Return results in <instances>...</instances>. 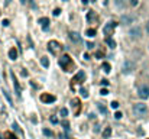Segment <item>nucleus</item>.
Masks as SVG:
<instances>
[{
	"label": "nucleus",
	"instance_id": "nucleus-1",
	"mask_svg": "<svg viewBox=\"0 0 149 139\" xmlns=\"http://www.w3.org/2000/svg\"><path fill=\"white\" fill-rule=\"evenodd\" d=\"M133 113L136 118H146L148 116V106L145 103H135L133 104Z\"/></svg>",
	"mask_w": 149,
	"mask_h": 139
},
{
	"label": "nucleus",
	"instance_id": "nucleus-2",
	"mask_svg": "<svg viewBox=\"0 0 149 139\" xmlns=\"http://www.w3.org/2000/svg\"><path fill=\"white\" fill-rule=\"evenodd\" d=\"M59 65H61V68L64 70V71H71L70 68L74 65V62H73V59H71V57H70V55L64 54V55L59 58Z\"/></svg>",
	"mask_w": 149,
	"mask_h": 139
},
{
	"label": "nucleus",
	"instance_id": "nucleus-3",
	"mask_svg": "<svg viewBox=\"0 0 149 139\" xmlns=\"http://www.w3.org/2000/svg\"><path fill=\"white\" fill-rule=\"evenodd\" d=\"M61 43L59 42H57V41H49V43H48V49H49V52L52 54V55H58V52L61 51Z\"/></svg>",
	"mask_w": 149,
	"mask_h": 139
},
{
	"label": "nucleus",
	"instance_id": "nucleus-4",
	"mask_svg": "<svg viewBox=\"0 0 149 139\" xmlns=\"http://www.w3.org/2000/svg\"><path fill=\"white\" fill-rule=\"evenodd\" d=\"M117 26V23L116 22H110V23H107V26L104 28V33H106V39H109L112 35H113V31H114V28Z\"/></svg>",
	"mask_w": 149,
	"mask_h": 139
},
{
	"label": "nucleus",
	"instance_id": "nucleus-5",
	"mask_svg": "<svg viewBox=\"0 0 149 139\" xmlns=\"http://www.w3.org/2000/svg\"><path fill=\"white\" fill-rule=\"evenodd\" d=\"M138 96H139L142 100L149 99V87H148V86H142V87H139V90H138Z\"/></svg>",
	"mask_w": 149,
	"mask_h": 139
},
{
	"label": "nucleus",
	"instance_id": "nucleus-6",
	"mask_svg": "<svg viewBox=\"0 0 149 139\" xmlns=\"http://www.w3.org/2000/svg\"><path fill=\"white\" fill-rule=\"evenodd\" d=\"M57 100V97L55 96H52V94H47V93H44V94H41V102H44V103H54Z\"/></svg>",
	"mask_w": 149,
	"mask_h": 139
},
{
	"label": "nucleus",
	"instance_id": "nucleus-7",
	"mask_svg": "<svg viewBox=\"0 0 149 139\" xmlns=\"http://www.w3.org/2000/svg\"><path fill=\"white\" fill-rule=\"evenodd\" d=\"M133 70H135V62H132V61H126L124 62V65H123V73L124 74L132 73Z\"/></svg>",
	"mask_w": 149,
	"mask_h": 139
},
{
	"label": "nucleus",
	"instance_id": "nucleus-8",
	"mask_svg": "<svg viewBox=\"0 0 149 139\" xmlns=\"http://www.w3.org/2000/svg\"><path fill=\"white\" fill-rule=\"evenodd\" d=\"M129 35H130L133 39H139V38L142 36V31H140V28L135 26V28H130V31H129Z\"/></svg>",
	"mask_w": 149,
	"mask_h": 139
},
{
	"label": "nucleus",
	"instance_id": "nucleus-9",
	"mask_svg": "<svg viewBox=\"0 0 149 139\" xmlns=\"http://www.w3.org/2000/svg\"><path fill=\"white\" fill-rule=\"evenodd\" d=\"M133 20H135V16H132V15H123L120 17V22L123 25H129V23H132Z\"/></svg>",
	"mask_w": 149,
	"mask_h": 139
},
{
	"label": "nucleus",
	"instance_id": "nucleus-10",
	"mask_svg": "<svg viewBox=\"0 0 149 139\" xmlns=\"http://www.w3.org/2000/svg\"><path fill=\"white\" fill-rule=\"evenodd\" d=\"M84 78H86V74H84V71H80V73L75 74V77L71 81L73 83H81V81H84Z\"/></svg>",
	"mask_w": 149,
	"mask_h": 139
},
{
	"label": "nucleus",
	"instance_id": "nucleus-11",
	"mask_svg": "<svg viewBox=\"0 0 149 139\" xmlns=\"http://www.w3.org/2000/svg\"><path fill=\"white\" fill-rule=\"evenodd\" d=\"M71 104L74 106V114H78L80 113V109H81V104H80V99H73L71 100Z\"/></svg>",
	"mask_w": 149,
	"mask_h": 139
},
{
	"label": "nucleus",
	"instance_id": "nucleus-12",
	"mask_svg": "<svg viewBox=\"0 0 149 139\" xmlns=\"http://www.w3.org/2000/svg\"><path fill=\"white\" fill-rule=\"evenodd\" d=\"M70 39H71L73 42H75V43H80V42H81V36H80V33H77V32H70Z\"/></svg>",
	"mask_w": 149,
	"mask_h": 139
},
{
	"label": "nucleus",
	"instance_id": "nucleus-13",
	"mask_svg": "<svg viewBox=\"0 0 149 139\" xmlns=\"http://www.w3.org/2000/svg\"><path fill=\"white\" fill-rule=\"evenodd\" d=\"M38 22L41 23V26L44 28V31H47V29H48V25H49V19H48V17H41Z\"/></svg>",
	"mask_w": 149,
	"mask_h": 139
},
{
	"label": "nucleus",
	"instance_id": "nucleus-14",
	"mask_svg": "<svg viewBox=\"0 0 149 139\" xmlns=\"http://www.w3.org/2000/svg\"><path fill=\"white\" fill-rule=\"evenodd\" d=\"M12 78H13V86H15V88H16V94L20 96V91H22V90H20V86H19V83H17V80L15 78L13 74H12Z\"/></svg>",
	"mask_w": 149,
	"mask_h": 139
},
{
	"label": "nucleus",
	"instance_id": "nucleus-15",
	"mask_svg": "<svg viewBox=\"0 0 149 139\" xmlns=\"http://www.w3.org/2000/svg\"><path fill=\"white\" fill-rule=\"evenodd\" d=\"M9 58L13 59V61L17 59V51H16L15 48H10V49H9Z\"/></svg>",
	"mask_w": 149,
	"mask_h": 139
},
{
	"label": "nucleus",
	"instance_id": "nucleus-16",
	"mask_svg": "<svg viewBox=\"0 0 149 139\" xmlns=\"http://www.w3.org/2000/svg\"><path fill=\"white\" fill-rule=\"evenodd\" d=\"M97 109L100 110V113H103V114H107V109H106V106H104L103 103H97Z\"/></svg>",
	"mask_w": 149,
	"mask_h": 139
},
{
	"label": "nucleus",
	"instance_id": "nucleus-17",
	"mask_svg": "<svg viewBox=\"0 0 149 139\" xmlns=\"http://www.w3.org/2000/svg\"><path fill=\"white\" fill-rule=\"evenodd\" d=\"M101 68H103V71H104V73H107V74H109V73H110V70H112V65H110L109 62H104V64L101 65Z\"/></svg>",
	"mask_w": 149,
	"mask_h": 139
},
{
	"label": "nucleus",
	"instance_id": "nucleus-18",
	"mask_svg": "<svg viewBox=\"0 0 149 139\" xmlns=\"http://www.w3.org/2000/svg\"><path fill=\"white\" fill-rule=\"evenodd\" d=\"M110 135H112V129H110V128H106L104 132H103V138L107 139V138H110Z\"/></svg>",
	"mask_w": 149,
	"mask_h": 139
},
{
	"label": "nucleus",
	"instance_id": "nucleus-19",
	"mask_svg": "<svg viewBox=\"0 0 149 139\" xmlns=\"http://www.w3.org/2000/svg\"><path fill=\"white\" fill-rule=\"evenodd\" d=\"M41 64L44 65L45 68H48V67H49V59H48L47 57H42V58H41Z\"/></svg>",
	"mask_w": 149,
	"mask_h": 139
},
{
	"label": "nucleus",
	"instance_id": "nucleus-20",
	"mask_svg": "<svg viewBox=\"0 0 149 139\" xmlns=\"http://www.w3.org/2000/svg\"><path fill=\"white\" fill-rule=\"evenodd\" d=\"M3 94H5V97L7 99V102H9V104H13V100H12V97H10V94L7 93V90H3Z\"/></svg>",
	"mask_w": 149,
	"mask_h": 139
},
{
	"label": "nucleus",
	"instance_id": "nucleus-21",
	"mask_svg": "<svg viewBox=\"0 0 149 139\" xmlns=\"http://www.w3.org/2000/svg\"><path fill=\"white\" fill-rule=\"evenodd\" d=\"M86 33H87V36H90V38H94V36L97 35V32H96V29H88V31H87Z\"/></svg>",
	"mask_w": 149,
	"mask_h": 139
},
{
	"label": "nucleus",
	"instance_id": "nucleus-22",
	"mask_svg": "<svg viewBox=\"0 0 149 139\" xmlns=\"http://www.w3.org/2000/svg\"><path fill=\"white\" fill-rule=\"evenodd\" d=\"M80 93H81V96H82L84 99H87V97H88V91H87L86 88H84V87H82V88L80 90Z\"/></svg>",
	"mask_w": 149,
	"mask_h": 139
},
{
	"label": "nucleus",
	"instance_id": "nucleus-23",
	"mask_svg": "<svg viewBox=\"0 0 149 139\" xmlns=\"http://www.w3.org/2000/svg\"><path fill=\"white\" fill-rule=\"evenodd\" d=\"M67 116H68V110L65 107H62L61 109V118H67Z\"/></svg>",
	"mask_w": 149,
	"mask_h": 139
},
{
	"label": "nucleus",
	"instance_id": "nucleus-24",
	"mask_svg": "<svg viewBox=\"0 0 149 139\" xmlns=\"http://www.w3.org/2000/svg\"><path fill=\"white\" fill-rule=\"evenodd\" d=\"M5 138H7V139H17L12 132H6V133H5Z\"/></svg>",
	"mask_w": 149,
	"mask_h": 139
},
{
	"label": "nucleus",
	"instance_id": "nucleus-25",
	"mask_svg": "<svg viewBox=\"0 0 149 139\" xmlns=\"http://www.w3.org/2000/svg\"><path fill=\"white\" fill-rule=\"evenodd\" d=\"M106 41H107L109 42V45H110V48H114V46H116V42L112 39V38H109V39H106Z\"/></svg>",
	"mask_w": 149,
	"mask_h": 139
},
{
	"label": "nucleus",
	"instance_id": "nucleus-26",
	"mask_svg": "<svg viewBox=\"0 0 149 139\" xmlns=\"http://www.w3.org/2000/svg\"><path fill=\"white\" fill-rule=\"evenodd\" d=\"M122 116H123V114H122L120 112H116V113H114V119L119 120V119H122Z\"/></svg>",
	"mask_w": 149,
	"mask_h": 139
},
{
	"label": "nucleus",
	"instance_id": "nucleus-27",
	"mask_svg": "<svg viewBox=\"0 0 149 139\" xmlns=\"http://www.w3.org/2000/svg\"><path fill=\"white\" fill-rule=\"evenodd\" d=\"M44 135H45V136H52V132H51L49 129H44Z\"/></svg>",
	"mask_w": 149,
	"mask_h": 139
},
{
	"label": "nucleus",
	"instance_id": "nucleus-28",
	"mask_svg": "<svg viewBox=\"0 0 149 139\" xmlns=\"http://www.w3.org/2000/svg\"><path fill=\"white\" fill-rule=\"evenodd\" d=\"M100 94H101V96H107V94H109V91H107V90H106V88H101V91H100Z\"/></svg>",
	"mask_w": 149,
	"mask_h": 139
},
{
	"label": "nucleus",
	"instance_id": "nucleus-29",
	"mask_svg": "<svg viewBox=\"0 0 149 139\" xmlns=\"http://www.w3.org/2000/svg\"><path fill=\"white\" fill-rule=\"evenodd\" d=\"M93 17H94V12H90V13H88V16H87V19L91 22V20H93Z\"/></svg>",
	"mask_w": 149,
	"mask_h": 139
},
{
	"label": "nucleus",
	"instance_id": "nucleus-30",
	"mask_svg": "<svg viewBox=\"0 0 149 139\" xmlns=\"http://www.w3.org/2000/svg\"><path fill=\"white\" fill-rule=\"evenodd\" d=\"M110 106H112L113 109H117V107H119V103H117V102H112V103H110Z\"/></svg>",
	"mask_w": 149,
	"mask_h": 139
},
{
	"label": "nucleus",
	"instance_id": "nucleus-31",
	"mask_svg": "<svg viewBox=\"0 0 149 139\" xmlns=\"http://www.w3.org/2000/svg\"><path fill=\"white\" fill-rule=\"evenodd\" d=\"M87 48H88V49H93V48H94V43H93V42H88V43H87Z\"/></svg>",
	"mask_w": 149,
	"mask_h": 139
},
{
	"label": "nucleus",
	"instance_id": "nucleus-32",
	"mask_svg": "<svg viewBox=\"0 0 149 139\" xmlns=\"http://www.w3.org/2000/svg\"><path fill=\"white\" fill-rule=\"evenodd\" d=\"M51 122H52V123H58V119L55 118V116H52V118H51Z\"/></svg>",
	"mask_w": 149,
	"mask_h": 139
},
{
	"label": "nucleus",
	"instance_id": "nucleus-33",
	"mask_svg": "<svg viewBox=\"0 0 149 139\" xmlns=\"http://www.w3.org/2000/svg\"><path fill=\"white\" fill-rule=\"evenodd\" d=\"M138 3H139V2H138V0H130V5H132V6H136Z\"/></svg>",
	"mask_w": 149,
	"mask_h": 139
},
{
	"label": "nucleus",
	"instance_id": "nucleus-34",
	"mask_svg": "<svg viewBox=\"0 0 149 139\" xmlns=\"http://www.w3.org/2000/svg\"><path fill=\"white\" fill-rule=\"evenodd\" d=\"M9 23H10V22H9L7 19H5V20H3V26H9Z\"/></svg>",
	"mask_w": 149,
	"mask_h": 139
},
{
	"label": "nucleus",
	"instance_id": "nucleus-35",
	"mask_svg": "<svg viewBox=\"0 0 149 139\" xmlns=\"http://www.w3.org/2000/svg\"><path fill=\"white\" fill-rule=\"evenodd\" d=\"M59 13H61V10H59V9H55V10H54V15H55V16H58Z\"/></svg>",
	"mask_w": 149,
	"mask_h": 139
},
{
	"label": "nucleus",
	"instance_id": "nucleus-36",
	"mask_svg": "<svg viewBox=\"0 0 149 139\" xmlns=\"http://www.w3.org/2000/svg\"><path fill=\"white\" fill-rule=\"evenodd\" d=\"M101 84H103V86H109V81H107V80H101Z\"/></svg>",
	"mask_w": 149,
	"mask_h": 139
},
{
	"label": "nucleus",
	"instance_id": "nucleus-37",
	"mask_svg": "<svg viewBox=\"0 0 149 139\" xmlns=\"http://www.w3.org/2000/svg\"><path fill=\"white\" fill-rule=\"evenodd\" d=\"M101 57H103V52H97L96 54V58H101Z\"/></svg>",
	"mask_w": 149,
	"mask_h": 139
},
{
	"label": "nucleus",
	"instance_id": "nucleus-38",
	"mask_svg": "<svg viewBox=\"0 0 149 139\" xmlns=\"http://www.w3.org/2000/svg\"><path fill=\"white\" fill-rule=\"evenodd\" d=\"M81 2H82L84 5H87V3H88V0H81Z\"/></svg>",
	"mask_w": 149,
	"mask_h": 139
},
{
	"label": "nucleus",
	"instance_id": "nucleus-39",
	"mask_svg": "<svg viewBox=\"0 0 149 139\" xmlns=\"http://www.w3.org/2000/svg\"><path fill=\"white\" fill-rule=\"evenodd\" d=\"M146 31H148V33H149V22H148V25H146Z\"/></svg>",
	"mask_w": 149,
	"mask_h": 139
},
{
	"label": "nucleus",
	"instance_id": "nucleus-40",
	"mask_svg": "<svg viewBox=\"0 0 149 139\" xmlns=\"http://www.w3.org/2000/svg\"><path fill=\"white\" fill-rule=\"evenodd\" d=\"M20 3H22V5H25V3H26V0H20Z\"/></svg>",
	"mask_w": 149,
	"mask_h": 139
},
{
	"label": "nucleus",
	"instance_id": "nucleus-41",
	"mask_svg": "<svg viewBox=\"0 0 149 139\" xmlns=\"http://www.w3.org/2000/svg\"><path fill=\"white\" fill-rule=\"evenodd\" d=\"M9 3H10V0H6V3H5V5H6V6H7V5H9Z\"/></svg>",
	"mask_w": 149,
	"mask_h": 139
},
{
	"label": "nucleus",
	"instance_id": "nucleus-42",
	"mask_svg": "<svg viewBox=\"0 0 149 139\" xmlns=\"http://www.w3.org/2000/svg\"><path fill=\"white\" fill-rule=\"evenodd\" d=\"M0 139H3V138H2V135H0Z\"/></svg>",
	"mask_w": 149,
	"mask_h": 139
},
{
	"label": "nucleus",
	"instance_id": "nucleus-43",
	"mask_svg": "<svg viewBox=\"0 0 149 139\" xmlns=\"http://www.w3.org/2000/svg\"><path fill=\"white\" fill-rule=\"evenodd\" d=\"M64 2H67V0H64Z\"/></svg>",
	"mask_w": 149,
	"mask_h": 139
}]
</instances>
